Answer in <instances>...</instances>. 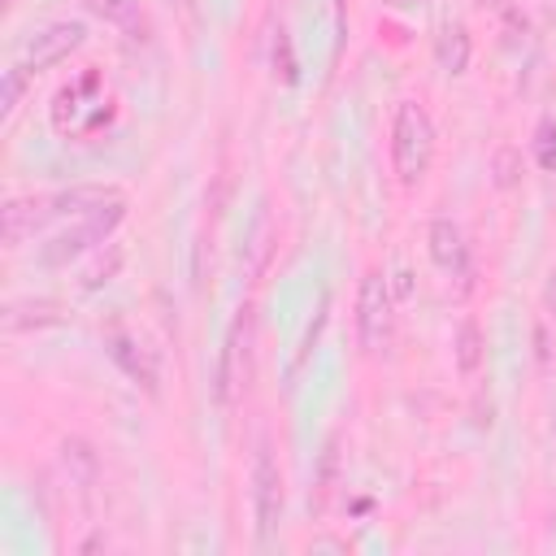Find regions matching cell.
I'll list each match as a JSON object with an SVG mask.
<instances>
[{
    "instance_id": "603a6c76",
    "label": "cell",
    "mask_w": 556,
    "mask_h": 556,
    "mask_svg": "<svg viewBox=\"0 0 556 556\" xmlns=\"http://www.w3.org/2000/svg\"><path fill=\"white\" fill-rule=\"evenodd\" d=\"M543 300H547V308H552V317H556V274L547 278V291H543Z\"/></svg>"
},
{
    "instance_id": "9c48e42d",
    "label": "cell",
    "mask_w": 556,
    "mask_h": 556,
    "mask_svg": "<svg viewBox=\"0 0 556 556\" xmlns=\"http://www.w3.org/2000/svg\"><path fill=\"white\" fill-rule=\"evenodd\" d=\"M52 222V208H48V195H13L4 204V243L9 248H22L26 239H35V230H43Z\"/></svg>"
},
{
    "instance_id": "2e32d148",
    "label": "cell",
    "mask_w": 556,
    "mask_h": 556,
    "mask_svg": "<svg viewBox=\"0 0 556 556\" xmlns=\"http://www.w3.org/2000/svg\"><path fill=\"white\" fill-rule=\"evenodd\" d=\"M83 9L122 30H135V22H139V0H83Z\"/></svg>"
},
{
    "instance_id": "5bb4252c",
    "label": "cell",
    "mask_w": 556,
    "mask_h": 556,
    "mask_svg": "<svg viewBox=\"0 0 556 556\" xmlns=\"http://www.w3.org/2000/svg\"><path fill=\"white\" fill-rule=\"evenodd\" d=\"M452 361H456V369L465 378H473L482 369V361H486V334H482V326L473 317H460V326L452 334Z\"/></svg>"
},
{
    "instance_id": "9a60e30c",
    "label": "cell",
    "mask_w": 556,
    "mask_h": 556,
    "mask_svg": "<svg viewBox=\"0 0 556 556\" xmlns=\"http://www.w3.org/2000/svg\"><path fill=\"white\" fill-rule=\"evenodd\" d=\"M122 261H126L122 243H104V248L87 261V269H83V278H78V287H83V291H100L104 282H113V278L122 274Z\"/></svg>"
},
{
    "instance_id": "8992f818",
    "label": "cell",
    "mask_w": 556,
    "mask_h": 556,
    "mask_svg": "<svg viewBox=\"0 0 556 556\" xmlns=\"http://www.w3.org/2000/svg\"><path fill=\"white\" fill-rule=\"evenodd\" d=\"M83 39H87V30H83L78 22H48V26H39V30L26 39L22 65H26L30 74H35V70H52V65H61L70 52H78Z\"/></svg>"
},
{
    "instance_id": "d4e9b609",
    "label": "cell",
    "mask_w": 556,
    "mask_h": 556,
    "mask_svg": "<svg viewBox=\"0 0 556 556\" xmlns=\"http://www.w3.org/2000/svg\"><path fill=\"white\" fill-rule=\"evenodd\" d=\"M478 4H482V9H500L504 0H478Z\"/></svg>"
},
{
    "instance_id": "ffe728a7",
    "label": "cell",
    "mask_w": 556,
    "mask_h": 556,
    "mask_svg": "<svg viewBox=\"0 0 556 556\" xmlns=\"http://www.w3.org/2000/svg\"><path fill=\"white\" fill-rule=\"evenodd\" d=\"M269 217H261L256 222V235H252V274H261L265 269V261H269Z\"/></svg>"
},
{
    "instance_id": "4fadbf2b",
    "label": "cell",
    "mask_w": 556,
    "mask_h": 556,
    "mask_svg": "<svg viewBox=\"0 0 556 556\" xmlns=\"http://www.w3.org/2000/svg\"><path fill=\"white\" fill-rule=\"evenodd\" d=\"M469 56H473V39L465 30V22H447L439 35H434V61L443 74H465L469 70Z\"/></svg>"
},
{
    "instance_id": "d6986e66",
    "label": "cell",
    "mask_w": 556,
    "mask_h": 556,
    "mask_svg": "<svg viewBox=\"0 0 556 556\" xmlns=\"http://www.w3.org/2000/svg\"><path fill=\"white\" fill-rule=\"evenodd\" d=\"M534 161L543 169H556V122H543L539 126V139H534Z\"/></svg>"
},
{
    "instance_id": "7c38bea8",
    "label": "cell",
    "mask_w": 556,
    "mask_h": 556,
    "mask_svg": "<svg viewBox=\"0 0 556 556\" xmlns=\"http://www.w3.org/2000/svg\"><path fill=\"white\" fill-rule=\"evenodd\" d=\"M4 330L9 334H22V330H43V326H61L65 313L56 300H9L4 313H0Z\"/></svg>"
},
{
    "instance_id": "7a4b0ae2",
    "label": "cell",
    "mask_w": 556,
    "mask_h": 556,
    "mask_svg": "<svg viewBox=\"0 0 556 556\" xmlns=\"http://www.w3.org/2000/svg\"><path fill=\"white\" fill-rule=\"evenodd\" d=\"M122 217H126V195L113 200L109 208L91 213V217H74V222L61 226L56 235H48V243L39 248V265L56 269V265H70V261L87 256L96 243H109V235L122 226Z\"/></svg>"
},
{
    "instance_id": "44dd1931",
    "label": "cell",
    "mask_w": 556,
    "mask_h": 556,
    "mask_svg": "<svg viewBox=\"0 0 556 556\" xmlns=\"http://www.w3.org/2000/svg\"><path fill=\"white\" fill-rule=\"evenodd\" d=\"M282 61V83H295V56H291V39H287V30H278V39H274V65Z\"/></svg>"
},
{
    "instance_id": "ac0fdd59",
    "label": "cell",
    "mask_w": 556,
    "mask_h": 556,
    "mask_svg": "<svg viewBox=\"0 0 556 556\" xmlns=\"http://www.w3.org/2000/svg\"><path fill=\"white\" fill-rule=\"evenodd\" d=\"M26 78H30V70H26L22 61L4 70V91H0V117H13V113H17V104H22V96H26Z\"/></svg>"
},
{
    "instance_id": "30bf717a",
    "label": "cell",
    "mask_w": 556,
    "mask_h": 556,
    "mask_svg": "<svg viewBox=\"0 0 556 556\" xmlns=\"http://www.w3.org/2000/svg\"><path fill=\"white\" fill-rule=\"evenodd\" d=\"M426 248H430V261H434L443 274H465V269H469V243H465V230H460L452 217H434V222H430Z\"/></svg>"
},
{
    "instance_id": "ba28073f",
    "label": "cell",
    "mask_w": 556,
    "mask_h": 556,
    "mask_svg": "<svg viewBox=\"0 0 556 556\" xmlns=\"http://www.w3.org/2000/svg\"><path fill=\"white\" fill-rule=\"evenodd\" d=\"M113 200H122V191L117 187H109V182H78V187H65V191H56V195H48V208H52V217H91V213H100V208H109Z\"/></svg>"
},
{
    "instance_id": "6da1fadb",
    "label": "cell",
    "mask_w": 556,
    "mask_h": 556,
    "mask_svg": "<svg viewBox=\"0 0 556 556\" xmlns=\"http://www.w3.org/2000/svg\"><path fill=\"white\" fill-rule=\"evenodd\" d=\"M434 161V122L417 100H400L391 113V169L400 187H417Z\"/></svg>"
},
{
    "instance_id": "5b68a950",
    "label": "cell",
    "mask_w": 556,
    "mask_h": 556,
    "mask_svg": "<svg viewBox=\"0 0 556 556\" xmlns=\"http://www.w3.org/2000/svg\"><path fill=\"white\" fill-rule=\"evenodd\" d=\"M282 521V469L274 447L261 439L252 452V530H256V547H269Z\"/></svg>"
},
{
    "instance_id": "7402d4cb",
    "label": "cell",
    "mask_w": 556,
    "mask_h": 556,
    "mask_svg": "<svg viewBox=\"0 0 556 556\" xmlns=\"http://www.w3.org/2000/svg\"><path fill=\"white\" fill-rule=\"evenodd\" d=\"M391 291H395V300H408V295H413V274H408V269H400V274H395V282H391Z\"/></svg>"
},
{
    "instance_id": "8fae6325",
    "label": "cell",
    "mask_w": 556,
    "mask_h": 556,
    "mask_svg": "<svg viewBox=\"0 0 556 556\" xmlns=\"http://www.w3.org/2000/svg\"><path fill=\"white\" fill-rule=\"evenodd\" d=\"M56 465H61V478H65L74 491H87V486H96V478H100V452H96L83 434L61 439Z\"/></svg>"
},
{
    "instance_id": "277c9868",
    "label": "cell",
    "mask_w": 556,
    "mask_h": 556,
    "mask_svg": "<svg viewBox=\"0 0 556 556\" xmlns=\"http://www.w3.org/2000/svg\"><path fill=\"white\" fill-rule=\"evenodd\" d=\"M395 334V291H391V278H382L378 269H369L361 278V291H356V339H361V352L378 356Z\"/></svg>"
},
{
    "instance_id": "cb8c5ba5",
    "label": "cell",
    "mask_w": 556,
    "mask_h": 556,
    "mask_svg": "<svg viewBox=\"0 0 556 556\" xmlns=\"http://www.w3.org/2000/svg\"><path fill=\"white\" fill-rule=\"evenodd\" d=\"M387 4H391V9H400V13H404V9H417V4H421V0H387Z\"/></svg>"
},
{
    "instance_id": "e0dca14e",
    "label": "cell",
    "mask_w": 556,
    "mask_h": 556,
    "mask_svg": "<svg viewBox=\"0 0 556 556\" xmlns=\"http://www.w3.org/2000/svg\"><path fill=\"white\" fill-rule=\"evenodd\" d=\"M521 148H513V143H504V148H495V156H491V182L500 187V191H513L517 182H521Z\"/></svg>"
},
{
    "instance_id": "52a82bcc",
    "label": "cell",
    "mask_w": 556,
    "mask_h": 556,
    "mask_svg": "<svg viewBox=\"0 0 556 556\" xmlns=\"http://www.w3.org/2000/svg\"><path fill=\"white\" fill-rule=\"evenodd\" d=\"M109 356H113V365H117L135 387H143L148 395H156L161 365H156V352H152L148 343H139V339L126 334V330H113V334H109Z\"/></svg>"
},
{
    "instance_id": "3957f363",
    "label": "cell",
    "mask_w": 556,
    "mask_h": 556,
    "mask_svg": "<svg viewBox=\"0 0 556 556\" xmlns=\"http://www.w3.org/2000/svg\"><path fill=\"white\" fill-rule=\"evenodd\" d=\"M252 330H256V326H252V308L243 304V308L235 313L226 339H222V352H217L213 395H217L222 408H230V404L248 391V382H252Z\"/></svg>"
}]
</instances>
